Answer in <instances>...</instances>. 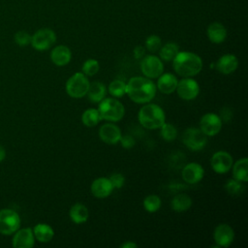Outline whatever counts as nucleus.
<instances>
[{
  "label": "nucleus",
  "mask_w": 248,
  "mask_h": 248,
  "mask_svg": "<svg viewBox=\"0 0 248 248\" xmlns=\"http://www.w3.org/2000/svg\"><path fill=\"white\" fill-rule=\"evenodd\" d=\"M20 226V217L13 209L4 208L0 210V233L10 235L15 233Z\"/></svg>",
  "instance_id": "nucleus-7"
},
{
  "label": "nucleus",
  "mask_w": 248,
  "mask_h": 248,
  "mask_svg": "<svg viewBox=\"0 0 248 248\" xmlns=\"http://www.w3.org/2000/svg\"><path fill=\"white\" fill-rule=\"evenodd\" d=\"M108 92L114 98H120L126 94V83L123 80L114 79L108 85Z\"/></svg>",
  "instance_id": "nucleus-29"
},
{
  "label": "nucleus",
  "mask_w": 248,
  "mask_h": 248,
  "mask_svg": "<svg viewBox=\"0 0 248 248\" xmlns=\"http://www.w3.org/2000/svg\"><path fill=\"white\" fill-rule=\"evenodd\" d=\"M99 69H100L99 62L93 58L87 59L86 61H84V63L82 64V67H81L82 73L88 77H92V76L96 75L98 73Z\"/></svg>",
  "instance_id": "nucleus-33"
},
{
  "label": "nucleus",
  "mask_w": 248,
  "mask_h": 248,
  "mask_svg": "<svg viewBox=\"0 0 248 248\" xmlns=\"http://www.w3.org/2000/svg\"><path fill=\"white\" fill-rule=\"evenodd\" d=\"M206 35L211 43L221 44L227 38V29L222 23L215 21L207 26Z\"/></svg>",
  "instance_id": "nucleus-21"
},
{
  "label": "nucleus",
  "mask_w": 248,
  "mask_h": 248,
  "mask_svg": "<svg viewBox=\"0 0 248 248\" xmlns=\"http://www.w3.org/2000/svg\"><path fill=\"white\" fill-rule=\"evenodd\" d=\"M139 121L145 129L155 130L166 122V114L160 106L146 103L139 111Z\"/></svg>",
  "instance_id": "nucleus-3"
},
{
  "label": "nucleus",
  "mask_w": 248,
  "mask_h": 248,
  "mask_svg": "<svg viewBox=\"0 0 248 248\" xmlns=\"http://www.w3.org/2000/svg\"><path fill=\"white\" fill-rule=\"evenodd\" d=\"M233 164V159L232 155L224 150H220L215 152L211 159H210V165L212 170L217 173H226L228 172Z\"/></svg>",
  "instance_id": "nucleus-12"
},
{
  "label": "nucleus",
  "mask_w": 248,
  "mask_h": 248,
  "mask_svg": "<svg viewBox=\"0 0 248 248\" xmlns=\"http://www.w3.org/2000/svg\"><path fill=\"white\" fill-rule=\"evenodd\" d=\"M192 205V199L186 194H177L175 195L171 202L170 206L175 212H184L187 211Z\"/></svg>",
  "instance_id": "nucleus-26"
},
{
  "label": "nucleus",
  "mask_w": 248,
  "mask_h": 248,
  "mask_svg": "<svg viewBox=\"0 0 248 248\" xmlns=\"http://www.w3.org/2000/svg\"><path fill=\"white\" fill-rule=\"evenodd\" d=\"M160 135L166 141H172L177 136V130L170 123H164L160 128Z\"/></svg>",
  "instance_id": "nucleus-32"
},
{
  "label": "nucleus",
  "mask_w": 248,
  "mask_h": 248,
  "mask_svg": "<svg viewBox=\"0 0 248 248\" xmlns=\"http://www.w3.org/2000/svg\"><path fill=\"white\" fill-rule=\"evenodd\" d=\"M155 83L146 77H134L126 83V94L137 104L149 103L156 95Z\"/></svg>",
  "instance_id": "nucleus-1"
},
{
  "label": "nucleus",
  "mask_w": 248,
  "mask_h": 248,
  "mask_svg": "<svg viewBox=\"0 0 248 248\" xmlns=\"http://www.w3.org/2000/svg\"><path fill=\"white\" fill-rule=\"evenodd\" d=\"M181 175L185 182L189 184H196L202 179L204 175V170L198 163H189L183 167Z\"/></svg>",
  "instance_id": "nucleus-15"
},
{
  "label": "nucleus",
  "mask_w": 248,
  "mask_h": 248,
  "mask_svg": "<svg viewBox=\"0 0 248 248\" xmlns=\"http://www.w3.org/2000/svg\"><path fill=\"white\" fill-rule=\"evenodd\" d=\"M175 91L181 99L185 101H191L196 99L199 95L200 86L195 79L191 78H184L177 82Z\"/></svg>",
  "instance_id": "nucleus-10"
},
{
  "label": "nucleus",
  "mask_w": 248,
  "mask_h": 248,
  "mask_svg": "<svg viewBox=\"0 0 248 248\" xmlns=\"http://www.w3.org/2000/svg\"><path fill=\"white\" fill-rule=\"evenodd\" d=\"M98 111L102 119L109 122L120 121L125 114L123 104L114 98H104L99 104Z\"/></svg>",
  "instance_id": "nucleus-4"
},
{
  "label": "nucleus",
  "mask_w": 248,
  "mask_h": 248,
  "mask_svg": "<svg viewBox=\"0 0 248 248\" xmlns=\"http://www.w3.org/2000/svg\"><path fill=\"white\" fill-rule=\"evenodd\" d=\"M121 136L119 127L112 122L105 123L99 129V137L101 140L108 144H115L119 142Z\"/></svg>",
  "instance_id": "nucleus-14"
},
{
  "label": "nucleus",
  "mask_w": 248,
  "mask_h": 248,
  "mask_svg": "<svg viewBox=\"0 0 248 248\" xmlns=\"http://www.w3.org/2000/svg\"><path fill=\"white\" fill-rule=\"evenodd\" d=\"M15 42L20 46H25L31 43V35L26 31H17L15 34Z\"/></svg>",
  "instance_id": "nucleus-35"
},
{
  "label": "nucleus",
  "mask_w": 248,
  "mask_h": 248,
  "mask_svg": "<svg viewBox=\"0 0 248 248\" xmlns=\"http://www.w3.org/2000/svg\"><path fill=\"white\" fill-rule=\"evenodd\" d=\"M108 179H109L113 189H120L125 182V178L121 173H113L109 176Z\"/></svg>",
  "instance_id": "nucleus-36"
},
{
  "label": "nucleus",
  "mask_w": 248,
  "mask_h": 248,
  "mask_svg": "<svg viewBox=\"0 0 248 248\" xmlns=\"http://www.w3.org/2000/svg\"><path fill=\"white\" fill-rule=\"evenodd\" d=\"M162 46L161 38L157 35H150L145 40V47L148 51L154 53L160 49Z\"/></svg>",
  "instance_id": "nucleus-34"
},
{
  "label": "nucleus",
  "mask_w": 248,
  "mask_h": 248,
  "mask_svg": "<svg viewBox=\"0 0 248 248\" xmlns=\"http://www.w3.org/2000/svg\"><path fill=\"white\" fill-rule=\"evenodd\" d=\"M35 236L31 228L18 229L13 238V246L15 248H31L34 246Z\"/></svg>",
  "instance_id": "nucleus-16"
},
{
  "label": "nucleus",
  "mask_w": 248,
  "mask_h": 248,
  "mask_svg": "<svg viewBox=\"0 0 248 248\" xmlns=\"http://www.w3.org/2000/svg\"><path fill=\"white\" fill-rule=\"evenodd\" d=\"M140 70L144 77L148 78H157L164 72V64L156 55H146L140 61Z\"/></svg>",
  "instance_id": "nucleus-9"
},
{
  "label": "nucleus",
  "mask_w": 248,
  "mask_h": 248,
  "mask_svg": "<svg viewBox=\"0 0 248 248\" xmlns=\"http://www.w3.org/2000/svg\"><path fill=\"white\" fill-rule=\"evenodd\" d=\"M213 238L219 247H229L234 239V232L228 224H219L213 232Z\"/></svg>",
  "instance_id": "nucleus-13"
},
{
  "label": "nucleus",
  "mask_w": 248,
  "mask_h": 248,
  "mask_svg": "<svg viewBox=\"0 0 248 248\" xmlns=\"http://www.w3.org/2000/svg\"><path fill=\"white\" fill-rule=\"evenodd\" d=\"M33 233L35 238L43 243L49 242L54 236L53 229L45 223H39L33 228Z\"/></svg>",
  "instance_id": "nucleus-23"
},
{
  "label": "nucleus",
  "mask_w": 248,
  "mask_h": 248,
  "mask_svg": "<svg viewBox=\"0 0 248 248\" xmlns=\"http://www.w3.org/2000/svg\"><path fill=\"white\" fill-rule=\"evenodd\" d=\"M133 53H134V56L136 59H140L144 56V53H145V49L143 46H137L134 50H133Z\"/></svg>",
  "instance_id": "nucleus-38"
},
{
  "label": "nucleus",
  "mask_w": 248,
  "mask_h": 248,
  "mask_svg": "<svg viewBox=\"0 0 248 248\" xmlns=\"http://www.w3.org/2000/svg\"><path fill=\"white\" fill-rule=\"evenodd\" d=\"M232 176L234 179L246 183L248 181V159L241 158L232 164Z\"/></svg>",
  "instance_id": "nucleus-25"
},
{
  "label": "nucleus",
  "mask_w": 248,
  "mask_h": 248,
  "mask_svg": "<svg viewBox=\"0 0 248 248\" xmlns=\"http://www.w3.org/2000/svg\"><path fill=\"white\" fill-rule=\"evenodd\" d=\"M90 190L94 197L98 199H104L111 194V192L113 191V187L108 178L98 177L92 182Z\"/></svg>",
  "instance_id": "nucleus-17"
},
{
  "label": "nucleus",
  "mask_w": 248,
  "mask_h": 248,
  "mask_svg": "<svg viewBox=\"0 0 248 248\" xmlns=\"http://www.w3.org/2000/svg\"><path fill=\"white\" fill-rule=\"evenodd\" d=\"M225 188L231 196H240L244 192L245 186H244L243 182L238 181L233 178V179H229L227 181Z\"/></svg>",
  "instance_id": "nucleus-31"
},
{
  "label": "nucleus",
  "mask_w": 248,
  "mask_h": 248,
  "mask_svg": "<svg viewBox=\"0 0 248 248\" xmlns=\"http://www.w3.org/2000/svg\"><path fill=\"white\" fill-rule=\"evenodd\" d=\"M182 141L190 150L199 151L206 145L207 136L200 128L191 127L184 131Z\"/></svg>",
  "instance_id": "nucleus-6"
},
{
  "label": "nucleus",
  "mask_w": 248,
  "mask_h": 248,
  "mask_svg": "<svg viewBox=\"0 0 248 248\" xmlns=\"http://www.w3.org/2000/svg\"><path fill=\"white\" fill-rule=\"evenodd\" d=\"M120 247L121 248H136V247H138V245L133 241H126V242L122 243L120 245Z\"/></svg>",
  "instance_id": "nucleus-39"
},
{
  "label": "nucleus",
  "mask_w": 248,
  "mask_h": 248,
  "mask_svg": "<svg viewBox=\"0 0 248 248\" xmlns=\"http://www.w3.org/2000/svg\"><path fill=\"white\" fill-rule=\"evenodd\" d=\"M162 204L161 199L156 195H149L143 200V207L147 212L153 213L160 209Z\"/></svg>",
  "instance_id": "nucleus-30"
},
{
  "label": "nucleus",
  "mask_w": 248,
  "mask_h": 248,
  "mask_svg": "<svg viewBox=\"0 0 248 248\" xmlns=\"http://www.w3.org/2000/svg\"><path fill=\"white\" fill-rule=\"evenodd\" d=\"M56 42V34L50 28H42L36 31L31 36L32 46L39 50L44 51L50 48Z\"/></svg>",
  "instance_id": "nucleus-8"
},
{
  "label": "nucleus",
  "mask_w": 248,
  "mask_h": 248,
  "mask_svg": "<svg viewBox=\"0 0 248 248\" xmlns=\"http://www.w3.org/2000/svg\"><path fill=\"white\" fill-rule=\"evenodd\" d=\"M157 78L158 80H157L156 88H158L160 92L168 95L175 91L178 79L174 75L170 73H166V74H162Z\"/></svg>",
  "instance_id": "nucleus-19"
},
{
  "label": "nucleus",
  "mask_w": 248,
  "mask_h": 248,
  "mask_svg": "<svg viewBox=\"0 0 248 248\" xmlns=\"http://www.w3.org/2000/svg\"><path fill=\"white\" fill-rule=\"evenodd\" d=\"M179 51V46L175 43H167L159 49V54L161 60H164L166 62L172 61L173 58L176 56V54Z\"/></svg>",
  "instance_id": "nucleus-27"
},
{
  "label": "nucleus",
  "mask_w": 248,
  "mask_h": 248,
  "mask_svg": "<svg viewBox=\"0 0 248 248\" xmlns=\"http://www.w3.org/2000/svg\"><path fill=\"white\" fill-rule=\"evenodd\" d=\"M222 128V119L219 115L213 112L205 113L200 121V129L207 136L213 137L217 135Z\"/></svg>",
  "instance_id": "nucleus-11"
},
{
  "label": "nucleus",
  "mask_w": 248,
  "mask_h": 248,
  "mask_svg": "<svg viewBox=\"0 0 248 248\" xmlns=\"http://www.w3.org/2000/svg\"><path fill=\"white\" fill-rule=\"evenodd\" d=\"M6 156V151L2 145H0V162H2L5 159Z\"/></svg>",
  "instance_id": "nucleus-40"
},
{
  "label": "nucleus",
  "mask_w": 248,
  "mask_h": 248,
  "mask_svg": "<svg viewBox=\"0 0 248 248\" xmlns=\"http://www.w3.org/2000/svg\"><path fill=\"white\" fill-rule=\"evenodd\" d=\"M89 84L90 82L83 73H76L66 81L65 89L70 97L79 99L86 95Z\"/></svg>",
  "instance_id": "nucleus-5"
},
{
  "label": "nucleus",
  "mask_w": 248,
  "mask_h": 248,
  "mask_svg": "<svg viewBox=\"0 0 248 248\" xmlns=\"http://www.w3.org/2000/svg\"><path fill=\"white\" fill-rule=\"evenodd\" d=\"M72 59L71 49L64 45H60L52 48L50 52V60L56 66H65Z\"/></svg>",
  "instance_id": "nucleus-20"
},
{
  "label": "nucleus",
  "mask_w": 248,
  "mask_h": 248,
  "mask_svg": "<svg viewBox=\"0 0 248 248\" xmlns=\"http://www.w3.org/2000/svg\"><path fill=\"white\" fill-rule=\"evenodd\" d=\"M106 93H107V88L103 82L93 81L89 84L86 95L90 102L100 103L105 98Z\"/></svg>",
  "instance_id": "nucleus-22"
},
{
  "label": "nucleus",
  "mask_w": 248,
  "mask_h": 248,
  "mask_svg": "<svg viewBox=\"0 0 248 248\" xmlns=\"http://www.w3.org/2000/svg\"><path fill=\"white\" fill-rule=\"evenodd\" d=\"M172 67L175 73L183 78L197 76L202 69V58L191 51H178L172 60Z\"/></svg>",
  "instance_id": "nucleus-2"
},
{
  "label": "nucleus",
  "mask_w": 248,
  "mask_h": 248,
  "mask_svg": "<svg viewBox=\"0 0 248 248\" xmlns=\"http://www.w3.org/2000/svg\"><path fill=\"white\" fill-rule=\"evenodd\" d=\"M216 70H218L221 74L229 75L233 73L238 67V60L235 55L227 53L222 55L218 61L215 63Z\"/></svg>",
  "instance_id": "nucleus-18"
},
{
  "label": "nucleus",
  "mask_w": 248,
  "mask_h": 248,
  "mask_svg": "<svg viewBox=\"0 0 248 248\" xmlns=\"http://www.w3.org/2000/svg\"><path fill=\"white\" fill-rule=\"evenodd\" d=\"M119 142L121 143L122 147L126 148V149H130L135 145V139L130 136V135H125V136H121Z\"/></svg>",
  "instance_id": "nucleus-37"
},
{
  "label": "nucleus",
  "mask_w": 248,
  "mask_h": 248,
  "mask_svg": "<svg viewBox=\"0 0 248 248\" xmlns=\"http://www.w3.org/2000/svg\"><path fill=\"white\" fill-rule=\"evenodd\" d=\"M69 216L75 224H82L87 221L89 212L87 207L84 204L77 202L73 204L72 207L70 208Z\"/></svg>",
  "instance_id": "nucleus-24"
},
{
  "label": "nucleus",
  "mask_w": 248,
  "mask_h": 248,
  "mask_svg": "<svg viewBox=\"0 0 248 248\" xmlns=\"http://www.w3.org/2000/svg\"><path fill=\"white\" fill-rule=\"evenodd\" d=\"M101 120H102L101 115L98 109H95V108H88L85 111H83L81 115V121L83 125L87 127L96 126Z\"/></svg>",
  "instance_id": "nucleus-28"
}]
</instances>
